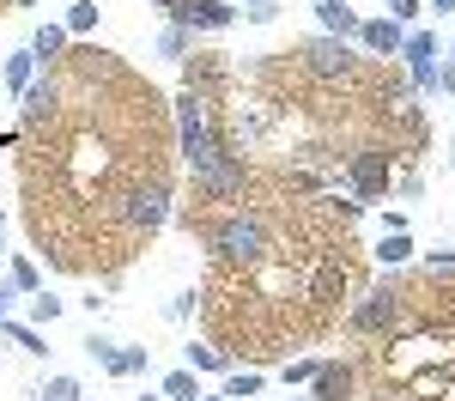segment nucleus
I'll return each instance as SVG.
<instances>
[{
    "mask_svg": "<svg viewBox=\"0 0 455 401\" xmlns=\"http://www.w3.org/2000/svg\"><path fill=\"white\" fill-rule=\"evenodd\" d=\"M0 323H6V292H0Z\"/></svg>",
    "mask_w": 455,
    "mask_h": 401,
    "instance_id": "obj_29",
    "label": "nucleus"
},
{
    "mask_svg": "<svg viewBox=\"0 0 455 401\" xmlns=\"http://www.w3.org/2000/svg\"><path fill=\"white\" fill-rule=\"evenodd\" d=\"M164 188L152 182V188H128L122 195V213H128V225H140V231H152V225H164Z\"/></svg>",
    "mask_w": 455,
    "mask_h": 401,
    "instance_id": "obj_4",
    "label": "nucleus"
},
{
    "mask_svg": "<svg viewBox=\"0 0 455 401\" xmlns=\"http://www.w3.org/2000/svg\"><path fill=\"white\" fill-rule=\"evenodd\" d=\"M12 286H25V292H36V268H31V261H12Z\"/></svg>",
    "mask_w": 455,
    "mask_h": 401,
    "instance_id": "obj_25",
    "label": "nucleus"
},
{
    "mask_svg": "<svg viewBox=\"0 0 455 401\" xmlns=\"http://www.w3.org/2000/svg\"><path fill=\"white\" fill-rule=\"evenodd\" d=\"M407 255H413V244H407V231H388L383 244H377V261H388V268H395V261H407Z\"/></svg>",
    "mask_w": 455,
    "mask_h": 401,
    "instance_id": "obj_17",
    "label": "nucleus"
},
{
    "mask_svg": "<svg viewBox=\"0 0 455 401\" xmlns=\"http://www.w3.org/2000/svg\"><path fill=\"white\" fill-rule=\"evenodd\" d=\"M383 401H388V396H383Z\"/></svg>",
    "mask_w": 455,
    "mask_h": 401,
    "instance_id": "obj_36",
    "label": "nucleus"
},
{
    "mask_svg": "<svg viewBox=\"0 0 455 401\" xmlns=\"http://www.w3.org/2000/svg\"><path fill=\"white\" fill-rule=\"evenodd\" d=\"M315 377V359H285V383H310Z\"/></svg>",
    "mask_w": 455,
    "mask_h": 401,
    "instance_id": "obj_23",
    "label": "nucleus"
},
{
    "mask_svg": "<svg viewBox=\"0 0 455 401\" xmlns=\"http://www.w3.org/2000/svg\"><path fill=\"white\" fill-rule=\"evenodd\" d=\"M6 146H12V140H6V134H0V152H6Z\"/></svg>",
    "mask_w": 455,
    "mask_h": 401,
    "instance_id": "obj_30",
    "label": "nucleus"
},
{
    "mask_svg": "<svg viewBox=\"0 0 455 401\" xmlns=\"http://www.w3.org/2000/svg\"><path fill=\"white\" fill-rule=\"evenodd\" d=\"M315 401H352V365H315Z\"/></svg>",
    "mask_w": 455,
    "mask_h": 401,
    "instance_id": "obj_8",
    "label": "nucleus"
},
{
    "mask_svg": "<svg viewBox=\"0 0 455 401\" xmlns=\"http://www.w3.org/2000/svg\"><path fill=\"white\" fill-rule=\"evenodd\" d=\"M92 25H98V6H92V0H79V6L68 12V31H79V36H85Z\"/></svg>",
    "mask_w": 455,
    "mask_h": 401,
    "instance_id": "obj_21",
    "label": "nucleus"
},
{
    "mask_svg": "<svg viewBox=\"0 0 455 401\" xmlns=\"http://www.w3.org/2000/svg\"><path fill=\"white\" fill-rule=\"evenodd\" d=\"M201 401H219V396H201Z\"/></svg>",
    "mask_w": 455,
    "mask_h": 401,
    "instance_id": "obj_33",
    "label": "nucleus"
},
{
    "mask_svg": "<svg viewBox=\"0 0 455 401\" xmlns=\"http://www.w3.org/2000/svg\"><path fill=\"white\" fill-rule=\"evenodd\" d=\"M0 225H6V219H0Z\"/></svg>",
    "mask_w": 455,
    "mask_h": 401,
    "instance_id": "obj_34",
    "label": "nucleus"
},
{
    "mask_svg": "<svg viewBox=\"0 0 455 401\" xmlns=\"http://www.w3.org/2000/svg\"><path fill=\"white\" fill-rule=\"evenodd\" d=\"M249 6H255V0H249Z\"/></svg>",
    "mask_w": 455,
    "mask_h": 401,
    "instance_id": "obj_35",
    "label": "nucleus"
},
{
    "mask_svg": "<svg viewBox=\"0 0 455 401\" xmlns=\"http://www.w3.org/2000/svg\"><path fill=\"white\" fill-rule=\"evenodd\" d=\"M171 12H176V25H182V31H195V25H207V31L231 25V6H225V0H176Z\"/></svg>",
    "mask_w": 455,
    "mask_h": 401,
    "instance_id": "obj_6",
    "label": "nucleus"
},
{
    "mask_svg": "<svg viewBox=\"0 0 455 401\" xmlns=\"http://www.w3.org/2000/svg\"><path fill=\"white\" fill-rule=\"evenodd\" d=\"M419 12V0H388V19H413Z\"/></svg>",
    "mask_w": 455,
    "mask_h": 401,
    "instance_id": "obj_26",
    "label": "nucleus"
},
{
    "mask_svg": "<svg viewBox=\"0 0 455 401\" xmlns=\"http://www.w3.org/2000/svg\"><path fill=\"white\" fill-rule=\"evenodd\" d=\"M55 104H61V92H55V79H36V85H25V122H43V116H55Z\"/></svg>",
    "mask_w": 455,
    "mask_h": 401,
    "instance_id": "obj_9",
    "label": "nucleus"
},
{
    "mask_svg": "<svg viewBox=\"0 0 455 401\" xmlns=\"http://www.w3.org/2000/svg\"><path fill=\"white\" fill-rule=\"evenodd\" d=\"M164 396H171V401H201V383H195V371H188V365L164 377Z\"/></svg>",
    "mask_w": 455,
    "mask_h": 401,
    "instance_id": "obj_13",
    "label": "nucleus"
},
{
    "mask_svg": "<svg viewBox=\"0 0 455 401\" xmlns=\"http://www.w3.org/2000/svg\"><path fill=\"white\" fill-rule=\"evenodd\" d=\"M31 61H36V55H12V61H6V85L25 92V85H31Z\"/></svg>",
    "mask_w": 455,
    "mask_h": 401,
    "instance_id": "obj_22",
    "label": "nucleus"
},
{
    "mask_svg": "<svg viewBox=\"0 0 455 401\" xmlns=\"http://www.w3.org/2000/svg\"><path fill=\"white\" fill-rule=\"evenodd\" d=\"M140 401H158V396H140Z\"/></svg>",
    "mask_w": 455,
    "mask_h": 401,
    "instance_id": "obj_32",
    "label": "nucleus"
},
{
    "mask_svg": "<svg viewBox=\"0 0 455 401\" xmlns=\"http://www.w3.org/2000/svg\"><path fill=\"white\" fill-rule=\"evenodd\" d=\"M431 268H455V250H437V255H431Z\"/></svg>",
    "mask_w": 455,
    "mask_h": 401,
    "instance_id": "obj_27",
    "label": "nucleus"
},
{
    "mask_svg": "<svg viewBox=\"0 0 455 401\" xmlns=\"http://www.w3.org/2000/svg\"><path fill=\"white\" fill-rule=\"evenodd\" d=\"M146 359H152L146 347H128V353L116 347V353H109V365H104V371H116V377H134V371H146Z\"/></svg>",
    "mask_w": 455,
    "mask_h": 401,
    "instance_id": "obj_14",
    "label": "nucleus"
},
{
    "mask_svg": "<svg viewBox=\"0 0 455 401\" xmlns=\"http://www.w3.org/2000/svg\"><path fill=\"white\" fill-rule=\"evenodd\" d=\"M61 43H68L61 25H43V31L31 36V55H36V61H55V55H61Z\"/></svg>",
    "mask_w": 455,
    "mask_h": 401,
    "instance_id": "obj_12",
    "label": "nucleus"
},
{
    "mask_svg": "<svg viewBox=\"0 0 455 401\" xmlns=\"http://www.w3.org/2000/svg\"><path fill=\"white\" fill-rule=\"evenodd\" d=\"M347 177H352V188H358L364 201H371V195H383V188H388V152H352Z\"/></svg>",
    "mask_w": 455,
    "mask_h": 401,
    "instance_id": "obj_5",
    "label": "nucleus"
},
{
    "mask_svg": "<svg viewBox=\"0 0 455 401\" xmlns=\"http://www.w3.org/2000/svg\"><path fill=\"white\" fill-rule=\"evenodd\" d=\"M358 36H364V49H377V55H401V43H407L401 19H364Z\"/></svg>",
    "mask_w": 455,
    "mask_h": 401,
    "instance_id": "obj_7",
    "label": "nucleus"
},
{
    "mask_svg": "<svg viewBox=\"0 0 455 401\" xmlns=\"http://www.w3.org/2000/svg\"><path fill=\"white\" fill-rule=\"evenodd\" d=\"M158 55H164V61H182V55H188V31H182V25L158 31Z\"/></svg>",
    "mask_w": 455,
    "mask_h": 401,
    "instance_id": "obj_18",
    "label": "nucleus"
},
{
    "mask_svg": "<svg viewBox=\"0 0 455 401\" xmlns=\"http://www.w3.org/2000/svg\"><path fill=\"white\" fill-rule=\"evenodd\" d=\"M188 371H225V353L219 347H188Z\"/></svg>",
    "mask_w": 455,
    "mask_h": 401,
    "instance_id": "obj_19",
    "label": "nucleus"
},
{
    "mask_svg": "<svg viewBox=\"0 0 455 401\" xmlns=\"http://www.w3.org/2000/svg\"><path fill=\"white\" fill-rule=\"evenodd\" d=\"M334 292H347V268H340V261H328V268L310 280V298H322V304H328Z\"/></svg>",
    "mask_w": 455,
    "mask_h": 401,
    "instance_id": "obj_11",
    "label": "nucleus"
},
{
    "mask_svg": "<svg viewBox=\"0 0 455 401\" xmlns=\"http://www.w3.org/2000/svg\"><path fill=\"white\" fill-rule=\"evenodd\" d=\"M304 68H310L315 79H347L352 73L347 36H310V43H304Z\"/></svg>",
    "mask_w": 455,
    "mask_h": 401,
    "instance_id": "obj_2",
    "label": "nucleus"
},
{
    "mask_svg": "<svg viewBox=\"0 0 455 401\" xmlns=\"http://www.w3.org/2000/svg\"><path fill=\"white\" fill-rule=\"evenodd\" d=\"M431 6H437V12H450V6H455V0H431Z\"/></svg>",
    "mask_w": 455,
    "mask_h": 401,
    "instance_id": "obj_28",
    "label": "nucleus"
},
{
    "mask_svg": "<svg viewBox=\"0 0 455 401\" xmlns=\"http://www.w3.org/2000/svg\"><path fill=\"white\" fill-rule=\"evenodd\" d=\"M401 323V292H371V298H364V304H358V310H352V328H358V334H377V328H395Z\"/></svg>",
    "mask_w": 455,
    "mask_h": 401,
    "instance_id": "obj_3",
    "label": "nucleus"
},
{
    "mask_svg": "<svg viewBox=\"0 0 455 401\" xmlns=\"http://www.w3.org/2000/svg\"><path fill=\"white\" fill-rule=\"evenodd\" d=\"M158 6H176V0H158Z\"/></svg>",
    "mask_w": 455,
    "mask_h": 401,
    "instance_id": "obj_31",
    "label": "nucleus"
},
{
    "mask_svg": "<svg viewBox=\"0 0 455 401\" xmlns=\"http://www.w3.org/2000/svg\"><path fill=\"white\" fill-rule=\"evenodd\" d=\"M31 317H36V323H55V317H61V298H49V292H43V298L31 304Z\"/></svg>",
    "mask_w": 455,
    "mask_h": 401,
    "instance_id": "obj_24",
    "label": "nucleus"
},
{
    "mask_svg": "<svg viewBox=\"0 0 455 401\" xmlns=\"http://www.w3.org/2000/svg\"><path fill=\"white\" fill-rule=\"evenodd\" d=\"M6 328V334H12V341H19V347H25V353H49V347H43V334H36V328H25V323H0Z\"/></svg>",
    "mask_w": 455,
    "mask_h": 401,
    "instance_id": "obj_20",
    "label": "nucleus"
},
{
    "mask_svg": "<svg viewBox=\"0 0 455 401\" xmlns=\"http://www.w3.org/2000/svg\"><path fill=\"white\" fill-rule=\"evenodd\" d=\"M315 19H322V31H328V36H352V31H358V19H352L347 0H315Z\"/></svg>",
    "mask_w": 455,
    "mask_h": 401,
    "instance_id": "obj_10",
    "label": "nucleus"
},
{
    "mask_svg": "<svg viewBox=\"0 0 455 401\" xmlns=\"http://www.w3.org/2000/svg\"><path fill=\"white\" fill-rule=\"evenodd\" d=\"M31 401H85V396H79V383H73V377H49Z\"/></svg>",
    "mask_w": 455,
    "mask_h": 401,
    "instance_id": "obj_15",
    "label": "nucleus"
},
{
    "mask_svg": "<svg viewBox=\"0 0 455 401\" xmlns=\"http://www.w3.org/2000/svg\"><path fill=\"white\" fill-rule=\"evenodd\" d=\"M225 396H237V401L261 396V371H231V377H225Z\"/></svg>",
    "mask_w": 455,
    "mask_h": 401,
    "instance_id": "obj_16",
    "label": "nucleus"
},
{
    "mask_svg": "<svg viewBox=\"0 0 455 401\" xmlns=\"http://www.w3.org/2000/svg\"><path fill=\"white\" fill-rule=\"evenodd\" d=\"M212 255L231 261V268H255V261H267V219H261V213H231L219 231H212Z\"/></svg>",
    "mask_w": 455,
    "mask_h": 401,
    "instance_id": "obj_1",
    "label": "nucleus"
}]
</instances>
